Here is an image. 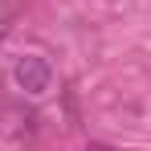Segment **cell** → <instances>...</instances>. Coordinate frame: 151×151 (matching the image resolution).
<instances>
[{"mask_svg": "<svg viewBox=\"0 0 151 151\" xmlns=\"http://www.w3.org/2000/svg\"><path fill=\"white\" fill-rule=\"evenodd\" d=\"M12 82H17L21 94L41 98V94L53 90V65L41 53H25V57H17V65H12Z\"/></svg>", "mask_w": 151, "mask_h": 151, "instance_id": "1", "label": "cell"}]
</instances>
